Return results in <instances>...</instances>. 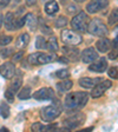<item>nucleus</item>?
Masks as SVG:
<instances>
[{
  "instance_id": "1",
  "label": "nucleus",
  "mask_w": 118,
  "mask_h": 132,
  "mask_svg": "<svg viewBox=\"0 0 118 132\" xmlns=\"http://www.w3.org/2000/svg\"><path fill=\"white\" fill-rule=\"evenodd\" d=\"M89 100V94L86 92H72L65 97L64 107L67 111L80 110L86 105Z\"/></svg>"
},
{
  "instance_id": "2",
  "label": "nucleus",
  "mask_w": 118,
  "mask_h": 132,
  "mask_svg": "<svg viewBox=\"0 0 118 132\" xmlns=\"http://www.w3.org/2000/svg\"><path fill=\"white\" fill-rule=\"evenodd\" d=\"M69 113L70 114L63 120V124L66 127V130H73L76 127L80 126L85 121V114L83 112L74 110V111H69Z\"/></svg>"
},
{
  "instance_id": "3",
  "label": "nucleus",
  "mask_w": 118,
  "mask_h": 132,
  "mask_svg": "<svg viewBox=\"0 0 118 132\" xmlns=\"http://www.w3.org/2000/svg\"><path fill=\"white\" fill-rule=\"evenodd\" d=\"M53 103H54L53 105L45 106L40 110V117L44 121H52L60 114L61 109H60V105L58 104L59 100H53Z\"/></svg>"
},
{
  "instance_id": "4",
  "label": "nucleus",
  "mask_w": 118,
  "mask_h": 132,
  "mask_svg": "<svg viewBox=\"0 0 118 132\" xmlns=\"http://www.w3.org/2000/svg\"><path fill=\"white\" fill-rule=\"evenodd\" d=\"M89 15L85 12H78L71 20V26L73 30L80 31V32H85L88 31L89 27Z\"/></svg>"
},
{
  "instance_id": "5",
  "label": "nucleus",
  "mask_w": 118,
  "mask_h": 132,
  "mask_svg": "<svg viewBox=\"0 0 118 132\" xmlns=\"http://www.w3.org/2000/svg\"><path fill=\"white\" fill-rule=\"evenodd\" d=\"M88 32L96 37H106L109 31L105 24L100 19H93L89 22Z\"/></svg>"
},
{
  "instance_id": "6",
  "label": "nucleus",
  "mask_w": 118,
  "mask_h": 132,
  "mask_svg": "<svg viewBox=\"0 0 118 132\" xmlns=\"http://www.w3.org/2000/svg\"><path fill=\"white\" fill-rule=\"evenodd\" d=\"M57 59L54 54H47L44 52H37V53H32V54L28 55L27 61L32 65H44L47 63H52Z\"/></svg>"
},
{
  "instance_id": "7",
  "label": "nucleus",
  "mask_w": 118,
  "mask_h": 132,
  "mask_svg": "<svg viewBox=\"0 0 118 132\" xmlns=\"http://www.w3.org/2000/svg\"><path fill=\"white\" fill-rule=\"evenodd\" d=\"M61 40L64 41V44L66 45H79L83 41V38L79 33H77L76 31H71V30H63L61 31Z\"/></svg>"
},
{
  "instance_id": "8",
  "label": "nucleus",
  "mask_w": 118,
  "mask_h": 132,
  "mask_svg": "<svg viewBox=\"0 0 118 132\" xmlns=\"http://www.w3.org/2000/svg\"><path fill=\"white\" fill-rule=\"evenodd\" d=\"M107 6H109V0H92L86 6V11L88 13L95 14L102 10H105Z\"/></svg>"
},
{
  "instance_id": "9",
  "label": "nucleus",
  "mask_w": 118,
  "mask_h": 132,
  "mask_svg": "<svg viewBox=\"0 0 118 132\" xmlns=\"http://www.w3.org/2000/svg\"><path fill=\"white\" fill-rule=\"evenodd\" d=\"M111 85H112V84H111L110 80H102V81L98 82V84L92 88L91 96L93 97V98H99V97H102L103 94L111 87Z\"/></svg>"
},
{
  "instance_id": "10",
  "label": "nucleus",
  "mask_w": 118,
  "mask_h": 132,
  "mask_svg": "<svg viewBox=\"0 0 118 132\" xmlns=\"http://www.w3.org/2000/svg\"><path fill=\"white\" fill-rule=\"evenodd\" d=\"M33 97L37 100H47V99L54 98V91L51 87H43L40 90L36 91L33 93Z\"/></svg>"
},
{
  "instance_id": "11",
  "label": "nucleus",
  "mask_w": 118,
  "mask_h": 132,
  "mask_svg": "<svg viewBox=\"0 0 118 132\" xmlns=\"http://www.w3.org/2000/svg\"><path fill=\"white\" fill-rule=\"evenodd\" d=\"M80 57H82L83 63L91 64V63H93L95 60L98 59V52H97L93 47H88V48H85L82 52Z\"/></svg>"
},
{
  "instance_id": "12",
  "label": "nucleus",
  "mask_w": 118,
  "mask_h": 132,
  "mask_svg": "<svg viewBox=\"0 0 118 132\" xmlns=\"http://www.w3.org/2000/svg\"><path fill=\"white\" fill-rule=\"evenodd\" d=\"M21 84H22V73L20 71H17L15 74H14V77L12 78V82H11V85H10V87L7 88V91H10L13 94L18 93Z\"/></svg>"
},
{
  "instance_id": "13",
  "label": "nucleus",
  "mask_w": 118,
  "mask_h": 132,
  "mask_svg": "<svg viewBox=\"0 0 118 132\" xmlns=\"http://www.w3.org/2000/svg\"><path fill=\"white\" fill-rule=\"evenodd\" d=\"M15 72V66L12 63H4L3 65H0V74L6 79H12Z\"/></svg>"
},
{
  "instance_id": "14",
  "label": "nucleus",
  "mask_w": 118,
  "mask_h": 132,
  "mask_svg": "<svg viewBox=\"0 0 118 132\" xmlns=\"http://www.w3.org/2000/svg\"><path fill=\"white\" fill-rule=\"evenodd\" d=\"M106 69H107V60L105 58H98L97 60H95L93 63H91V65L89 66L90 71L98 72V73H103Z\"/></svg>"
},
{
  "instance_id": "15",
  "label": "nucleus",
  "mask_w": 118,
  "mask_h": 132,
  "mask_svg": "<svg viewBox=\"0 0 118 132\" xmlns=\"http://www.w3.org/2000/svg\"><path fill=\"white\" fill-rule=\"evenodd\" d=\"M63 52L66 58H69L72 61H77L79 59V51L76 47H72V45H67V46L63 47Z\"/></svg>"
},
{
  "instance_id": "16",
  "label": "nucleus",
  "mask_w": 118,
  "mask_h": 132,
  "mask_svg": "<svg viewBox=\"0 0 118 132\" xmlns=\"http://www.w3.org/2000/svg\"><path fill=\"white\" fill-rule=\"evenodd\" d=\"M102 80H104L103 78H89V77H84V78H80L79 79V85L84 88H91V87H95V86L100 82Z\"/></svg>"
},
{
  "instance_id": "17",
  "label": "nucleus",
  "mask_w": 118,
  "mask_h": 132,
  "mask_svg": "<svg viewBox=\"0 0 118 132\" xmlns=\"http://www.w3.org/2000/svg\"><path fill=\"white\" fill-rule=\"evenodd\" d=\"M96 47H97V50H98L99 52L105 53V52H107V51H109L111 47H112V43H111V41L109 40L107 38H104V37H102V38H100L96 43Z\"/></svg>"
},
{
  "instance_id": "18",
  "label": "nucleus",
  "mask_w": 118,
  "mask_h": 132,
  "mask_svg": "<svg viewBox=\"0 0 118 132\" xmlns=\"http://www.w3.org/2000/svg\"><path fill=\"white\" fill-rule=\"evenodd\" d=\"M4 24H5L6 30H8V31H10V30H11V31L15 30V18H14V14L12 13V12L6 13Z\"/></svg>"
},
{
  "instance_id": "19",
  "label": "nucleus",
  "mask_w": 118,
  "mask_h": 132,
  "mask_svg": "<svg viewBox=\"0 0 118 132\" xmlns=\"http://www.w3.org/2000/svg\"><path fill=\"white\" fill-rule=\"evenodd\" d=\"M58 11H59V5H58L57 1H54V0L47 1L46 5H45V12H46V14H49V15H54Z\"/></svg>"
},
{
  "instance_id": "20",
  "label": "nucleus",
  "mask_w": 118,
  "mask_h": 132,
  "mask_svg": "<svg viewBox=\"0 0 118 132\" xmlns=\"http://www.w3.org/2000/svg\"><path fill=\"white\" fill-rule=\"evenodd\" d=\"M30 43V36H28V33H21L18 39H17V43H15V46L18 48H25V47L28 45Z\"/></svg>"
},
{
  "instance_id": "21",
  "label": "nucleus",
  "mask_w": 118,
  "mask_h": 132,
  "mask_svg": "<svg viewBox=\"0 0 118 132\" xmlns=\"http://www.w3.org/2000/svg\"><path fill=\"white\" fill-rule=\"evenodd\" d=\"M26 25L30 27L31 31H36L37 26H38V19L36 18V15L33 13H28L26 14Z\"/></svg>"
},
{
  "instance_id": "22",
  "label": "nucleus",
  "mask_w": 118,
  "mask_h": 132,
  "mask_svg": "<svg viewBox=\"0 0 118 132\" xmlns=\"http://www.w3.org/2000/svg\"><path fill=\"white\" fill-rule=\"evenodd\" d=\"M58 40H57V38L56 37H53V36H51L49 38V40H47V43H46V50H49L50 52H52V53H54V52H57L58 51Z\"/></svg>"
},
{
  "instance_id": "23",
  "label": "nucleus",
  "mask_w": 118,
  "mask_h": 132,
  "mask_svg": "<svg viewBox=\"0 0 118 132\" xmlns=\"http://www.w3.org/2000/svg\"><path fill=\"white\" fill-rule=\"evenodd\" d=\"M72 86H73V82H72V80H69V79H65L60 82H57V88L59 92H66V91L71 90Z\"/></svg>"
},
{
  "instance_id": "24",
  "label": "nucleus",
  "mask_w": 118,
  "mask_h": 132,
  "mask_svg": "<svg viewBox=\"0 0 118 132\" xmlns=\"http://www.w3.org/2000/svg\"><path fill=\"white\" fill-rule=\"evenodd\" d=\"M11 114V110H10V105L6 102H0V116L3 118H8Z\"/></svg>"
},
{
  "instance_id": "25",
  "label": "nucleus",
  "mask_w": 118,
  "mask_h": 132,
  "mask_svg": "<svg viewBox=\"0 0 118 132\" xmlns=\"http://www.w3.org/2000/svg\"><path fill=\"white\" fill-rule=\"evenodd\" d=\"M31 97V88L30 87H24L19 91L18 93V98L21 99V100H25V99H28Z\"/></svg>"
},
{
  "instance_id": "26",
  "label": "nucleus",
  "mask_w": 118,
  "mask_h": 132,
  "mask_svg": "<svg viewBox=\"0 0 118 132\" xmlns=\"http://www.w3.org/2000/svg\"><path fill=\"white\" fill-rule=\"evenodd\" d=\"M117 22H118V8H115V10H112L110 15H109V25L113 26Z\"/></svg>"
},
{
  "instance_id": "27",
  "label": "nucleus",
  "mask_w": 118,
  "mask_h": 132,
  "mask_svg": "<svg viewBox=\"0 0 118 132\" xmlns=\"http://www.w3.org/2000/svg\"><path fill=\"white\" fill-rule=\"evenodd\" d=\"M46 43L47 41L45 40L44 37L39 36V37H37V39H36V47L38 50H44V48H46Z\"/></svg>"
},
{
  "instance_id": "28",
  "label": "nucleus",
  "mask_w": 118,
  "mask_h": 132,
  "mask_svg": "<svg viewBox=\"0 0 118 132\" xmlns=\"http://www.w3.org/2000/svg\"><path fill=\"white\" fill-rule=\"evenodd\" d=\"M54 76L57 78H59V79H66V78L70 76V73L66 69H63V70H58V71L54 73Z\"/></svg>"
},
{
  "instance_id": "29",
  "label": "nucleus",
  "mask_w": 118,
  "mask_h": 132,
  "mask_svg": "<svg viewBox=\"0 0 118 132\" xmlns=\"http://www.w3.org/2000/svg\"><path fill=\"white\" fill-rule=\"evenodd\" d=\"M66 25H67V19H66V16H64V15L58 16L57 20H56V26H57V27H65Z\"/></svg>"
},
{
  "instance_id": "30",
  "label": "nucleus",
  "mask_w": 118,
  "mask_h": 132,
  "mask_svg": "<svg viewBox=\"0 0 118 132\" xmlns=\"http://www.w3.org/2000/svg\"><path fill=\"white\" fill-rule=\"evenodd\" d=\"M65 10L69 14H73V15H76V13L79 12V7H78L77 5H74V4H70V5H67Z\"/></svg>"
},
{
  "instance_id": "31",
  "label": "nucleus",
  "mask_w": 118,
  "mask_h": 132,
  "mask_svg": "<svg viewBox=\"0 0 118 132\" xmlns=\"http://www.w3.org/2000/svg\"><path fill=\"white\" fill-rule=\"evenodd\" d=\"M107 74L110 78H113V79H118V67L117 66H112L107 71Z\"/></svg>"
},
{
  "instance_id": "32",
  "label": "nucleus",
  "mask_w": 118,
  "mask_h": 132,
  "mask_svg": "<svg viewBox=\"0 0 118 132\" xmlns=\"http://www.w3.org/2000/svg\"><path fill=\"white\" fill-rule=\"evenodd\" d=\"M12 41L11 36H1L0 37V46H6Z\"/></svg>"
},
{
  "instance_id": "33",
  "label": "nucleus",
  "mask_w": 118,
  "mask_h": 132,
  "mask_svg": "<svg viewBox=\"0 0 118 132\" xmlns=\"http://www.w3.org/2000/svg\"><path fill=\"white\" fill-rule=\"evenodd\" d=\"M25 24H26V16H20L19 19H15V30L24 27Z\"/></svg>"
},
{
  "instance_id": "34",
  "label": "nucleus",
  "mask_w": 118,
  "mask_h": 132,
  "mask_svg": "<svg viewBox=\"0 0 118 132\" xmlns=\"http://www.w3.org/2000/svg\"><path fill=\"white\" fill-rule=\"evenodd\" d=\"M31 129H32V131H44L45 125H43L41 123H34Z\"/></svg>"
},
{
  "instance_id": "35",
  "label": "nucleus",
  "mask_w": 118,
  "mask_h": 132,
  "mask_svg": "<svg viewBox=\"0 0 118 132\" xmlns=\"http://www.w3.org/2000/svg\"><path fill=\"white\" fill-rule=\"evenodd\" d=\"M112 47H113V50L109 53V59H111V60L117 59V57H118V47L117 46H112Z\"/></svg>"
},
{
  "instance_id": "36",
  "label": "nucleus",
  "mask_w": 118,
  "mask_h": 132,
  "mask_svg": "<svg viewBox=\"0 0 118 132\" xmlns=\"http://www.w3.org/2000/svg\"><path fill=\"white\" fill-rule=\"evenodd\" d=\"M0 53H1V55H3L4 58H7V57H10V54H12V53H13V51H12L11 48L0 50Z\"/></svg>"
},
{
  "instance_id": "37",
  "label": "nucleus",
  "mask_w": 118,
  "mask_h": 132,
  "mask_svg": "<svg viewBox=\"0 0 118 132\" xmlns=\"http://www.w3.org/2000/svg\"><path fill=\"white\" fill-rule=\"evenodd\" d=\"M5 97H6V99H7L10 103H13V100H14V94L13 93H11L10 91L6 90L5 91Z\"/></svg>"
},
{
  "instance_id": "38",
  "label": "nucleus",
  "mask_w": 118,
  "mask_h": 132,
  "mask_svg": "<svg viewBox=\"0 0 118 132\" xmlns=\"http://www.w3.org/2000/svg\"><path fill=\"white\" fill-rule=\"evenodd\" d=\"M58 125L57 124H49V125H45V130L44 131H54V130H57Z\"/></svg>"
},
{
  "instance_id": "39",
  "label": "nucleus",
  "mask_w": 118,
  "mask_h": 132,
  "mask_svg": "<svg viewBox=\"0 0 118 132\" xmlns=\"http://www.w3.org/2000/svg\"><path fill=\"white\" fill-rule=\"evenodd\" d=\"M41 31H43L45 34H50V36H52V30H51L49 26H45V25H43V26H41Z\"/></svg>"
},
{
  "instance_id": "40",
  "label": "nucleus",
  "mask_w": 118,
  "mask_h": 132,
  "mask_svg": "<svg viewBox=\"0 0 118 132\" xmlns=\"http://www.w3.org/2000/svg\"><path fill=\"white\" fill-rule=\"evenodd\" d=\"M22 55H24V52H22V51H20L19 53H15V54H14V57H13V60L14 61H19L20 59L22 58Z\"/></svg>"
},
{
  "instance_id": "41",
  "label": "nucleus",
  "mask_w": 118,
  "mask_h": 132,
  "mask_svg": "<svg viewBox=\"0 0 118 132\" xmlns=\"http://www.w3.org/2000/svg\"><path fill=\"white\" fill-rule=\"evenodd\" d=\"M10 1H11V0H0V10L6 7V6L10 4Z\"/></svg>"
},
{
  "instance_id": "42",
  "label": "nucleus",
  "mask_w": 118,
  "mask_h": 132,
  "mask_svg": "<svg viewBox=\"0 0 118 132\" xmlns=\"http://www.w3.org/2000/svg\"><path fill=\"white\" fill-rule=\"evenodd\" d=\"M37 1H38V0H26V4H27L28 6H33L37 4Z\"/></svg>"
},
{
  "instance_id": "43",
  "label": "nucleus",
  "mask_w": 118,
  "mask_h": 132,
  "mask_svg": "<svg viewBox=\"0 0 118 132\" xmlns=\"http://www.w3.org/2000/svg\"><path fill=\"white\" fill-rule=\"evenodd\" d=\"M112 46H117V47H118V34H117V36H116L115 40H113V43H112Z\"/></svg>"
},
{
  "instance_id": "44",
  "label": "nucleus",
  "mask_w": 118,
  "mask_h": 132,
  "mask_svg": "<svg viewBox=\"0 0 118 132\" xmlns=\"http://www.w3.org/2000/svg\"><path fill=\"white\" fill-rule=\"evenodd\" d=\"M0 131H3V132H6V131H7V129H6V127H3V129H0Z\"/></svg>"
},
{
  "instance_id": "45",
  "label": "nucleus",
  "mask_w": 118,
  "mask_h": 132,
  "mask_svg": "<svg viewBox=\"0 0 118 132\" xmlns=\"http://www.w3.org/2000/svg\"><path fill=\"white\" fill-rule=\"evenodd\" d=\"M74 1H77V3H83V1H85V0H74Z\"/></svg>"
},
{
  "instance_id": "46",
  "label": "nucleus",
  "mask_w": 118,
  "mask_h": 132,
  "mask_svg": "<svg viewBox=\"0 0 118 132\" xmlns=\"http://www.w3.org/2000/svg\"><path fill=\"white\" fill-rule=\"evenodd\" d=\"M1 18H3V16L0 15V26H1V22H3V19H1Z\"/></svg>"
},
{
  "instance_id": "47",
  "label": "nucleus",
  "mask_w": 118,
  "mask_h": 132,
  "mask_svg": "<svg viewBox=\"0 0 118 132\" xmlns=\"http://www.w3.org/2000/svg\"><path fill=\"white\" fill-rule=\"evenodd\" d=\"M60 1H61V3H63V4H65L66 1H67V0H60Z\"/></svg>"
},
{
  "instance_id": "48",
  "label": "nucleus",
  "mask_w": 118,
  "mask_h": 132,
  "mask_svg": "<svg viewBox=\"0 0 118 132\" xmlns=\"http://www.w3.org/2000/svg\"><path fill=\"white\" fill-rule=\"evenodd\" d=\"M20 1H21V0H15V3H20Z\"/></svg>"
},
{
  "instance_id": "49",
  "label": "nucleus",
  "mask_w": 118,
  "mask_h": 132,
  "mask_svg": "<svg viewBox=\"0 0 118 132\" xmlns=\"http://www.w3.org/2000/svg\"><path fill=\"white\" fill-rule=\"evenodd\" d=\"M116 30H117V32H118V26H117V27H116ZM117 34H118V33H117Z\"/></svg>"
},
{
  "instance_id": "50",
  "label": "nucleus",
  "mask_w": 118,
  "mask_h": 132,
  "mask_svg": "<svg viewBox=\"0 0 118 132\" xmlns=\"http://www.w3.org/2000/svg\"><path fill=\"white\" fill-rule=\"evenodd\" d=\"M44 1H50V0H44Z\"/></svg>"
}]
</instances>
